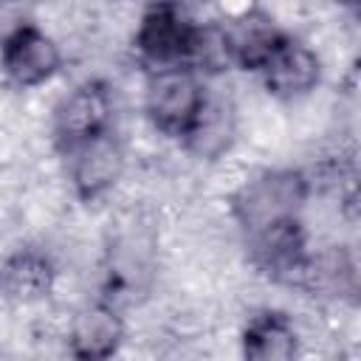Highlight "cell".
I'll return each instance as SVG.
<instances>
[{
	"mask_svg": "<svg viewBox=\"0 0 361 361\" xmlns=\"http://www.w3.org/2000/svg\"><path fill=\"white\" fill-rule=\"evenodd\" d=\"M206 90L189 65L158 68L147 82L144 107L149 121L166 135H186L200 116Z\"/></svg>",
	"mask_w": 361,
	"mask_h": 361,
	"instance_id": "obj_1",
	"label": "cell"
},
{
	"mask_svg": "<svg viewBox=\"0 0 361 361\" xmlns=\"http://www.w3.org/2000/svg\"><path fill=\"white\" fill-rule=\"evenodd\" d=\"M305 195H307V180L302 178V172L293 169L265 172L248 180L234 195V214L248 231H257L274 220L296 217L299 206L305 203Z\"/></svg>",
	"mask_w": 361,
	"mask_h": 361,
	"instance_id": "obj_2",
	"label": "cell"
},
{
	"mask_svg": "<svg viewBox=\"0 0 361 361\" xmlns=\"http://www.w3.org/2000/svg\"><path fill=\"white\" fill-rule=\"evenodd\" d=\"M248 234H251V259L262 274L285 285L305 282L310 254L299 217H282Z\"/></svg>",
	"mask_w": 361,
	"mask_h": 361,
	"instance_id": "obj_3",
	"label": "cell"
},
{
	"mask_svg": "<svg viewBox=\"0 0 361 361\" xmlns=\"http://www.w3.org/2000/svg\"><path fill=\"white\" fill-rule=\"evenodd\" d=\"M195 34L197 25L175 3L164 0L144 11L135 31V51L158 68L186 65Z\"/></svg>",
	"mask_w": 361,
	"mask_h": 361,
	"instance_id": "obj_4",
	"label": "cell"
},
{
	"mask_svg": "<svg viewBox=\"0 0 361 361\" xmlns=\"http://www.w3.org/2000/svg\"><path fill=\"white\" fill-rule=\"evenodd\" d=\"M113 99L104 82H82L73 87L54 113V135L62 149L110 130Z\"/></svg>",
	"mask_w": 361,
	"mask_h": 361,
	"instance_id": "obj_5",
	"label": "cell"
},
{
	"mask_svg": "<svg viewBox=\"0 0 361 361\" xmlns=\"http://www.w3.org/2000/svg\"><path fill=\"white\" fill-rule=\"evenodd\" d=\"M59 48L34 25H17L0 45V68L17 87H37L59 71Z\"/></svg>",
	"mask_w": 361,
	"mask_h": 361,
	"instance_id": "obj_6",
	"label": "cell"
},
{
	"mask_svg": "<svg viewBox=\"0 0 361 361\" xmlns=\"http://www.w3.org/2000/svg\"><path fill=\"white\" fill-rule=\"evenodd\" d=\"M71 158V183L79 197L93 200L104 195L124 169V152L121 144L113 138V133H99L93 138H85L65 149Z\"/></svg>",
	"mask_w": 361,
	"mask_h": 361,
	"instance_id": "obj_7",
	"label": "cell"
},
{
	"mask_svg": "<svg viewBox=\"0 0 361 361\" xmlns=\"http://www.w3.org/2000/svg\"><path fill=\"white\" fill-rule=\"evenodd\" d=\"M265 87L279 99H299L319 82V56L299 39L285 37L259 68Z\"/></svg>",
	"mask_w": 361,
	"mask_h": 361,
	"instance_id": "obj_8",
	"label": "cell"
},
{
	"mask_svg": "<svg viewBox=\"0 0 361 361\" xmlns=\"http://www.w3.org/2000/svg\"><path fill=\"white\" fill-rule=\"evenodd\" d=\"M226 54L231 65H240L245 71H259L268 56L276 51V45L285 39V34L274 25V20L265 11H243L228 25H223Z\"/></svg>",
	"mask_w": 361,
	"mask_h": 361,
	"instance_id": "obj_9",
	"label": "cell"
},
{
	"mask_svg": "<svg viewBox=\"0 0 361 361\" xmlns=\"http://www.w3.org/2000/svg\"><path fill=\"white\" fill-rule=\"evenodd\" d=\"M124 338V324L110 305H90L73 316L68 344L76 358L102 361L110 358Z\"/></svg>",
	"mask_w": 361,
	"mask_h": 361,
	"instance_id": "obj_10",
	"label": "cell"
},
{
	"mask_svg": "<svg viewBox=\"0 0 361 361\" xmlns=\"http://www.w3.org/2000/svg\"><path fill=\"white\" fill-rule=\"evenodd\" d=\"M299 350V336L285 313L265 310L248 319L243 330V353L251 361H288Z\"/></svg>",
	"mask_w": 361,
	"mask_h": 361,
	"instance_id": "obj_11",
	"label": "cell"
},
{
	"mask_svg": "<svg viewBox=\"0 0 361 361\" xmlns=\"http://www.w3.org/2000/svg\"><path fill=\"white\" fill-rule=\"evenodd\" d=\"M54 265L45 254L23 248L0 265V290L14 302H37L54 288Z\"/></svg>",
	"mask_w": 361,
	"mask_h": 361,
	"instance_id": "obj_12",
	"label": "cell"
},
{
	"mask_svg": "<svg viewBox=\"0 0 361 361\" xmlns=\"http://www.w3.org/2000/svg\"><path fill=\"white\" fill-rule=\"evenodd\" d=\"M231 135H234V107L226 99H206L200 116L195 118L192 130L183 138L197 155L214 158L228 147Z\"/></svg>",
	"mask_w": 361,
	"mask_h": 361,
	"instance_id": "obj_13",
	"label": "cell"
},
{
	"mask_svg": "<svg viewBox=\"0 0 361 361\" xmlns=\"http://www.w3.org/2000/svg\"><path fill=\"white\" fill-rule=\"evenodd\" d=\"M336 3H344V6H355V0H336Z\"/></svg>",
	"mask_w": 361,
	"mask_h": 361,
	"instance_id": "obj_14",
	"label": "cell"
}]
</instances>
